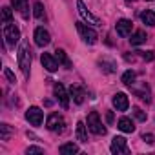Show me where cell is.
<instances>
[{
	"instance_id": "cell-1",
	"label": "cell",
	"mask_w": 155,
	"mask_h": 155,
	"mask_svg": "<svg viewBox=\"0 0 155 155\" xmlns=\"http://www.w3.org/2000/svg\"><path fill=\"white\" fill-rule=\"evenodd\" d=\"M77 31H79V35H81V38L86 42V44H95L97 40H99V35H97V31L93 29V28H90V26H86L84 22H77Z\"/></svg>"
},
{
	"instance_id": "cell-2",
	"label": "cell",
	"mask_w": 155,
	"mask_h": 155,
	"mask_svg": "<svg viewBox=\"0 0 155 155\" xmlns=\"http://www.w3.org/2000/svg\"><path fill=\"white\" fill-rule=\"evenodd\" d=\"M18 66H20L22 73L26 77H29V69H31V51H29V48L26 44L20 46V49H18Z\"/></svg>"
},
{
	"instance_id": "cell-3",
	"label": "cell",
	"mask_w": 155,
	"mask_h": 155,
	"mask_svg": "<svg viewBox=\"0 0 155 155\" xmlns=\"http://www.w3.org/2000/svg\"><path fill=\"white\" fill-rule=\"evenodd\" d=\"M64 126H66V122H64L62 115H58V113H51L48 117V120H46V128L49 131H55V133H62Z\"/></svg>"
},
{
	"instance_id": "cell-4",
	"label": "cell",
	"mask_w": 155,
	"mask_h": 155,
	"mask_svg": "<svg viewBox=\"0 0 155 155\" xmlns=\"http://www.w3.org/2000/svg\"><path fill=\"white\" fill-rule=\"evenodd\" d=\"M88 130L93 131L95 135H104V133H106V128L102 126L101 117H99L97 111H91V113L88 115Z\"/></svg>"
},
{
	"instance_id": "cell-5",
	"label": "cell",
	"mask_w": 155,
	"mask_h": 155,
	"mask_svg": "<svg viewBox=\"0 0 155 155\" xmlns=\"http://www.w3.org/2000/svg\"><path fill=\"white\" fill-rule=\"evenodd\" d=\"M4 38L9 46H15L18 44L20 40V29L15 26V24H6V29H4Z\"/></svg>"
},
{
	"instance_id": "cell-6",
	"label": "cell",
	"mask_w": 155,
	"mask_h": 155,
	"mask_svg": "<svg viewBox=\"0 0 155 155\" xmlns=\"http://www.w3.org/2000/svg\"><path fill=\"white\" fill-rule=\"evenodd\" d=\"M26 119H28L29 124H33V126H40L42 120H44V111H42L40 108H37V106H31V108L26 111Z\"/></svg>"
},
{
	"instance_id": "cell-7",
	"label": "cell",
	"mask_w": 155,
	"mask_h": 155,
	"mask_svg": "<svg viewBox=\"0 0 155 155\" xmlns=\"http://www.w3.org/2000/svg\"><path fill=\"white\" fill-rule=\"evenodd\" d=\"M111 153L119 155V153H130V148H128V140L124 137H115L111 140V146H110Z\"/></svg>"
},
{
	"instance_id": "cell-8",
	"label": "cell",
	"mask_w": 155,
	"mask_h": 155,
	"mask_svg": "<svg viewBox=\"0 0 155 155\" xmlns=\"http://www.w3.org/2000/svg\"><path fill=\"white\" fill-rule=\"evenodd\" d=\"M53 91H55V97H57V101L60 102V106L66 110V108L69 106V95L66 93V88H64L60 82H57V84L53 86Z\"/></svg>"
},
{
	"instance_id": "cell-9",
	"label": "cell",
	"mask_w": 155,
	"mask_h": 155,
	"mask_svg": "<svg viewBox=\"0 0 155 155\" xmlns=\"http://www.w3.org/2000/svg\"><path fill=\"white\" fill-rule=\"evenodd\" d=\"M77 8H79V13H81V17H82L84 20H88V24H93V26H99V24H101V20H99L95 15H91V13L88 11V8L84 6V2H82V0H77Z\"/></svg>"
},
{
	"instance_id": "cell-10",
	"label": "cell",
	"mask_w": 155,
	"mask_h": 155,
	"mask_svg": "<svg viewBox=\"0 0 155 155\" xmlns=\"http://www.w3.org/2000/svg\"><path fill=\"white\" fill-rule=\"evenodd\" d=\"M49 42H51V37H49L48 29H44V28H37V29H35V44L40 46V48H44V46H48Z\"/></svg>"
},
{
	"instance_id": "cell-11",
	"label": "cell",
	"mask_w": 155,
	"mask_h": 155,
	"mask_svg": "<svg viewBox=\"0 0 155 155\" xmlns=\"http://www.w3.org/2000/svg\"><path fill=\"white\" fill-rule=\"evenodd\" d=\"M40 62H42V66H44L49 73H55V71L58 69V62H57V58H55V57H51L49 53H42Z\"/></svg>"
},
{
	"instance_id": "cell-12",
	"label": "cell",
	"mask_w": 155,
	"mask_h": 155,
	"mask_svg": "<svg viewBox=\"0 0 155 155\" xmlns=\"http://www.w3.org/2000/svg\"><path fill=\"white\" fill-rule=\"evenodd\" d=\"M113 106L117 108V111H126L128 106H130L128 95H126V93H115V95H113Z\"/></svg>"
},
{
	"instance_id": "cell-13",
	"label": "cell",
	"mask_w": 155,
	"mask_h": 155,
	"mask_svg": "<svg viewBox=\"0 0 155 155\" xmlns=\"http://www.w3.org/2000/svg\"><path fill=\"white\" fill-rule=\"evenodd\" d=\"M131 28H133V24H131V20H128V18L119 20L117 26H115V29H117V33H119L120 37H128V35H131Z\"/></svg>"
},
{
	"instance_id": "cell-14",
	"label": "cell",
	"mask_w": 155,
	"mask_h": 155,
	"mask_svg": "<svg viewBox=\"0 0 155 155\" xmlns=\"http://www.w3.org/2000/svg\"><path fill=\"white\" fill-rule=\"evenodd\" d=\"M69 95H71V99H73L75 104H82V102H84V90L79 88V86H73V84H71Z\"/></svg>"
},
{
	"instance_id": "cell-15",
	"label": "cell",
	"mask_w": 155,
	"mask_h": 155,
	"mask_svg": "<svg viewBox=\"0 0 155 155\" xmlns=\"http://www.w3.org/2000/svg\"><path fill=\"white\" fill-rule=\"evenodd\" d=\"M117 128H119L120 131H124V133H133V131H135V126H133L131 119H128V117H122V119H119V122H117Z\"/></svg>"
},
{
	"instance_id": "cell-16",
	"label": "cell",
	"mask_w": 155,
	"mask_h": 155,
	"mask_svg": "<svg viewBox=\"0 0 155 155\" xmlns=\"http://www.w3.org/2000/svg\"><path fill=\"white\" fill-rule=\"evenodd\" d=\"M11 4L15 6V9L20 11V15L24 18L29 17V6H28V0H11Z\"/></svg>"
},
{
	"instance_id": "cell-17",
	"label": "cell",
	"mask_w": 155,
	"mask_h": 155,
	"mask_svg": "<svg viewBox=\"0 0 155 155\" xmlns=\"http://www.w3.org/2000/svg\"><path fill=\"white\" fill-rule=\"evenodd\" d=\"M99 68H101L104 73H115V71H117V66H115V62H113V60H108V58H102V60H99Z\"/></svg>"
},
{
	"instance_id": "cell-18",
	"label": "cell",
	"mask_w": 155,
	"mask_h": 155,
	"mask_svg": "<svg viewBox=\"0 0 155 155\" xmlns=\"http://www.w3.org/2000/svg\"><path fill=\"white\" fill-rule=\"evenodd\" d=\"M86 124L82 120L77 122V140H81V142H88V133H86Z\"/></svg>"
},
{
	"instance_id": "cell-19",
	"label": "cell",
	"mask_w": 155,
	"mask_h": 155,
	"mask_svg": "<svg viewBox=\"0 0 155 155\" xmlns=\"http://www.w3.org/2000/svg\"><path fill=\"white\" fill-rule=\"evenodd\" d=\"M146 40H148V35H146L144 31H135V33L131 35V38H130L131 46H140V44H144Z\"/></svg>"
},
{
	"instance_id": "cell-20",
	"label": "cell",
	"mask_w": 155,
	"mask_h": 155,
	"mask_svg": "<svg viewBox=\"0 0 155 155\" xmlns=\"http://www.w3.org/2000/svg\"><path fill=\"white\" fill-rule=\"evenodd\" d=\"M55 58H57V62L58 64H62L64 68H71V62H69V58H68V55H66V51L64 49H57L55 51Z\"/></svg>"
},
{
	"instance_id": "cell-21",
	"label": "cell",
	"mask_w": 155,
	"mask_h": 155,
	"mask_svg": "<svg viewBox=\"0 0 155 155\" xmlns=\"http://www.w3.org/2000/svg\"><path fill=\"white\" fill-rule=\"evenodd\" d=\"M140 20H142V24H146V26L153 28V26H155V13H153V11H150V9H146V11H142V13H140Z\"/></svg>"
},
{
	"instance_id": "cell-22",
	"label": "cell",
	"mask_w": 155,
	"mask_h": 155,
	"mask_svg": "<svg viewBox=\"0 0 155 155\" xmlns=\"http://www.w3.org/2000/svg\"><path fill=\"white\" fill-rule=\"evenodd\" d=\"M58 151L62 155H73V153H79V146L73 144V142H66V144H62L58 148Z\"/></svg>"
},
{
	"instance_id": "cell-23",
	"label": "cell",
	"mask_w": 155,
	"mask_h": 155,
	"mask_svg": "<svg viewBox=\"0 0 155 155\" xmlns=\"http://www.w3.org/2000/svg\"><path fill=\"white\" fill-rule=\"evenodd\" d=\"M11 133H13V130H11L9 124H6V122L0 124V140H9Z\"/></svg>"
},
{
	"instance_id": "cell-24",
	"label": "cell",
	"mask_w": 155,
	"mask_h": 155,
	"mask_svg": "<svg viewBox=\"0 0 155 155\" xmlns=\"http://www.w3.org/2000/svg\"><path fill=\"white\" fill-rule=\"evenodd\" d=\"M122 82L126 84V86H133L135 84V73L131 71V69H128V71H124V75H122Z\"/></svg>"
},
{
	"instance_id": "cell-25",
	"label": "cell",
	"mask_w": 155,
	"mask_h": 155,
	"mask_svg": "<svg viewBox=\"0 0 155 155\" xmlns=\"http://www.w3.org/2000/svg\"><path fill=\"white\" fill-rule=\"evenodd\" d=\"M33 17L38 18V20L44 18V6L40 2H35V6H33Z\"/></svg>"
},
{
	"instance_id": "cell-26",
	"label": "cell",
	"mask_w": 155,
	"mask_h": 155,
	"mask_svg": "<svg viewBox=\"0 0 155 155\" xmlns=\"http://www.w3.org/2000/svg\"><path fill=\"white\" fill-rule=\"evenodd\" d=\"M137 91V95L140 97V101H144V102H150L151 99H150V90L146 88V84L142 86V90H135Z\"/></svg>"
},
{
	"instance_id": "cell-27",
	"label": "cell",
	"mask_w": 155,
	"mask_h": 155,
	"mask_svg": "<svg viewBox=\"0 0 155 155\" xmlns=\"http://www.w3.org/2000/svg\"><path fill=\"white\" fill-rule=\"evenodd\" d=\"M11 18H13V13L9 8H2V24H11Z\"/></svg>"
},
{
	"instance_id": "cell-28",
	"label": "cell",
	"mask_w": 155,
	"mask_h": 155,
	"mask_svg": "<svg viewBox=\"0 0 155 155\" xmlns=\"http://www.w3.org/2000/svg\"><path fill=\"white\" fill-rule=\"evenodd\" d=\"M131 111H133V115H135V119H137V120H140V122H142V120H146V113H144L140 108L133 106V110H131Z\"/></svg>"
},
{
	"instance_id": "cell-29",
	"label": "cell",
	"mask_w": 155,
	"mask_h": 155,
	"mask_svg": "<svg viewBox=\"0 0 155 155\" xmlns=\"http://www.w3.org/2000/svg\"><path fill=\"white\" fill-rule=\"evenodd\" d=\"M4 75H6V79L11 82V84H15L17 82V79H15V75H13V71L9 69V68H4Z\"/></svg>"
},
{
	"instance_id": "cell-30",
	"label": "cell",
	"mask_w": 155,
	"mask_h": 155,
	"mask_svg": "<svg viewBox=\"0 0 155 155\" xmlns=\"http://www.w3.org/2000/svg\"><path fill=\"white\" fill-rule=\"evenodd\" d=\"M144 60H155V51H139Z\"/></svg>"
},
{
	"instance_id": "cell-31",
	"label": "cell",
	"mask_w": 155,
	"mask_h": 155,
	"mask_svg": "<svg viewBox=\"0 0 155 155\" xmlns=\"http://www.w3.org/2000/svg\"><path fill=\"white\" fill-rule=\"evenodd\" d=\"M26 153H28V155H31V153H44V148H38V146H29V148L26 150Z\"/></svg>"
},
{
	"instance_id": "cell-32",
	"label": "cell",
	"mask_w": 155,
	"mask_h": 155,
	"mask_svg": "<svg viewBox=\"0 0 155 155\" xmlns=\"http://www.w3.org/2000/svg\"><path fill=\"white\" fill-rule=\"evenodd\" d=\"M142 140H144V142H148V144H153V142H155L151 133H144V135H142Z\"/></svg>"
},
{
	"instance_id": "cell-33",
	"label": "cell",
	"mask_w": 155,
	"mask_h": 155,
	"mask_svg": "<svg viewBox=\"0 0 155 155\" xmlns=\"http://www.w3.org/2000/svg\"><path fill=\"white\" fill-rule=\"evenodd\" d=\"M106 120H108V122H113V113H111V111L106 113Z\"/></svg>"
},
{
	"instance_id": "cell-34",
	"label": "cell",
	"mask_w": 155,
	"mask_h": 155,
	"mask_svg": "<svg viewBox=\"0 0 155 155\" xmlns=\"http://www.w3.org/2000/svg\"><path fill=\"white\" fill-rule=\"evenodd\" d=\"M126 2H137V0H126Z\"/></svg>"
}]
</instances>
